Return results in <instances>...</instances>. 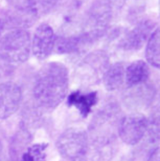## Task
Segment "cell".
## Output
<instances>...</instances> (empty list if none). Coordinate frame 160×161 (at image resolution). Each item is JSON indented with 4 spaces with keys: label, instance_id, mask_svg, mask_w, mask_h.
Returning a JSON list of instances; mask_svg holds the SVG:
<instances>
[{
    "label": "cell",
    "instance_id": "obj_19",
    "mask_svg": "<svg viewBox=\"0 0 160 161\" xmlns=\"http://www.w3.org/2000/svg\"><path fill=\"white\" fill-rule=\"evenodd\" d=\"M67 161H86L82 159V158H78V159H66Z\"/></svg>",
    "mask_w": 160,
    "mask_h": 161
},
{
    "label": "cell",
    "instance_id": "obj_8",
    "mask_svg": "<svg viewBox=\"0 0 160 161\" xmlns=\"http://www.w3.org/2000/svg\"><path fill=\"white\" fill-rule=\"evenodd\" d=\"M56 35L53 28L48 23L39 25L31 38V52L38 60L48 58L54 51Z\"/></svg>",
    "mask_w": 160,
    "mask_h": 161
},
{
    "label": "cell",
    "instance_id": "obj_20",
    "mask_svg": "<svg viewBox=\"0 0 160 161\" xmlns=\"http://www.w3.org/2000/svg\"><path fill=\"white\" fill-rule=\"evenodd\" d=\"M1 151H2V144H1V142L0 141V156H1Z\"/></svg>",
    "mask_w": 160,
    "mask_h": 161
},
{
    "label": "cell",
    "instance_id": "obj_1",
    "mask_svg": "<svg viewBox=\"0 0 160 161\" xmlns=\"http://www.w3.org/2000/svg\"><path fill=\"white\" fill-rule=\"evenodd\" d=\"M69 72L63 64L51 62L38 71L33 86L38 105L45 110L57 107L65 98L69 86Z\"/></svg>",
    "mask_w": 160,
    "mask_h": 161
},
{
    "label": "cell",
    "instance_id": "obj_13",
    "mask_svg": "<svg viewBox=\"0 0 160 161\" xmlns=\"http://www.w3.org/2000/svg\"><path fill=\"white\" fill-rule=\"evenodd\" d=\"M125 98L128 103L132 104H147L155 96V91L148 81L136 86L127 87Z\"/></svg>",
    "mask_w": 160,
    "mask_h": 161
},
{
    "label": "cell",
    "instance_id": "obj_6",
    "mask_svg": "<svg viewBox=\"0 0 160 161\" xmlns=\"http://www.w3.org/2000/svg\"><path fill=\"white\" fill-rule=\"evenodd\" d=\"M157 21L150 18H143L130 30L124 33L119 47L126 52H136L147 43L153 31L157 28Z\"/></svg>",
    "mask_w": 160,
    "mask_h": 161
},
{
    "label": "cell",
    "instance_id": "obj_15",
    "mask_svg": "<svg viewBox=\"0 0 160 161\" xmlns=\"http://www.w3.org/2000/svg\"><path fill=\"white\" fill-rule=\"evenodd\" d=\"M48 144L38 143L29 147L23 154L21 161H46V149Z\"/></svg>",
    "mask_w": 160,
    "mask_h": 161
},
{
    "label": "cell",
    "instance_id": "obj_4",
    "mask_svg": "<svg viewBox=\"0 0 160 161\" xmlns=\"http://www.w3.org/2000/svg\"><path fill=\"white\" fill-rule=\"evenodd\" d=\"M88 137L86 132L80 128L73 127L66 130L56 142L60 154L65 159L82 158L88 150Z\"/></svg>",
    "mask_w": 160,
    "mask_h": 161
},
{
    "label": "cell",
    "instance_id": "obj_5",
    "mask_svg": "<svg viewBox=\"0 0 160 161\" xmlns=\"http://www.w3.org/2000/svg\"><path fill=\"white\" fill-rule=\"evenodd\" d=\"M109 58L103 50H95L88 54L80 63L77 68V75L85 83L94 84L103 79V76L109 66Z\"/></svg>",
    "mask_w": 160,
    "mask_h": 161
},
{
    "label": "cell",
    "instance_id": "obj_12",
    "mask_svg": "<svg viewBox=\"0 0 160 161\" xmlns=\"http://www.w3.org/2000/svg\"><path fill=\"white\" fill-rule=\"evenodd\" d=\"M125 68L122 62L109 65L102 79L104 88L110 92L118 90L125 82Z\"/></svg>",
    "mask_w": 160,
    "mask_h": 161
},
{
    "label": "cell",
    "instance_id": "obj_17",
    "mask_svg": "<svg viewBox=\"0 0 160 161\" xmlns=\"http://www.w3.org/2000/svg\"><path fill=\"white\" fill-rule=\"evenodd\" d=\"M147 161H160V148L157 147L151 151Z\"/></svg>",
    "mask_w": 160,
    "mask_h": 161
},
{
    "label": "cell",
    "instance_id": "obj_14",
    "mask_svg": "<svg viewBox=\"0 0 160 161\" xmlns=\"http://www.w3.org/2000/svg\"><path fill=\"white\" fill-rule=\"evenodd\" d=\"M145 57L148 64L155 68L160 69V31L159 26L153 31L147 42Z\"/></svg>",
    "mask_w": 160,
    "mask_h": 161
},
{
    "label": "cell",
    "instance_id": "obj_7",
    "mask_svg": "<svg viewBox=\"0 0 160 161\" xmlns=\"http://www.w3.org/2000/svg\"><path fill=\"white\" fill-rule=\"evenodd\" d=\"M148 120L141 114L135 113L124 117L119 122L118 132L121 141L130 146L139 143L145 135Z\"/></svg>",
    "mask_w": 160,
    "mask_h": 161
},
{
    "label": "cell",
    "instance_id": "obj_21",
    "mask_svg": "<svg viewBox=\"0 0 160 161\" xmlns=\"http://www.w3.org/2000/svg\"><path fill=\"white\" fill-rule=\"evenodd\" d=\"M0 161H2V160H1V159H0Z\"/></svg>",
    "mask_w": 160,
    "mask_h": 161
},
{
    "label": "cell",
    "instance_id": "obj_16",
    "mask_svg": "<svg viewBox=\"0 0 160 161\" xmlns=\"http://www.w3.org/2000/svg\"><path fill=\"white\" fill-rule=\"evenodd\" d=\"M41 14L50 12L55 8L60 0H35Z\"/></svg>",
    "mask_w": 160,
    "mask_h": 161
},
{
    "label": "cell",
    "instance_id": "obj_11",
    "mask_svg": "<svg viewBox=\"0 0 160 161\" xmlns=\"http://www.w3.org/2000/svg\"><path fill=\"white\" fill-rule=\"evenodd\" d=\"M150 76L148 64L143 60H138L131 63L125 69V81L127 87H131L147 82Z\"/></svg>",
    "mask_w": 160,
    "mask_h": 161
},
{
    "label": "cell",
    "instance_id": "obj_3",
    "mask_svg": "<svg viewBox=\"0 0 160 161\" xmlns=\"http://www.w3.org/2000/svg\"><path fill=\"white\" fill-rule=\"evenodd\" d=\"M41 13L35 0H7L5 26L10 29L26 30L38 20Z\"/></svg>",
    "mask_w": 160,
    "mask_h": 161
},
{
    "label": "cell",
    "instance_id": "obj_18",
    "mask_svg": "<svg viewBox=\"0 0 160 161\" xmlns=\"http://www.w3.org/2000/svg\"><path fill=\"white\" fill-rule=\"evenodd\" d=\"M126 1V0H108L113 9H115V8H120L125 4Z\"/></svg>",
    "mask_w": 160,
    "mask_h": 161
},
{
    "label": "cell",
    "instance_id": "obj_2",
    "mask_svg": "<svg viewBox=\"0 0 160 161\" xmlns=\"http://www.w3.org/2000/svg\"><path fill=\"white\" fill-rule=\"evenodd\" d=\"M31 52V36L24 29H10L0 38V58L10 65L26 62Z\"/></svg>",
    "mask_w": 160,
    "mask_h": 161
},
{
    "label": "cell",
    "instance_id": "obj_22",
    "mask_svg": "<svg viewBox=\"0 0 160 161\" xmlns=\"http://www.w3.org/2000/svg\"><path fill=\"white\" fill-rule=\"evenodd\" d=\"M80 1H81V0H80Z\"/></svg>",
    "mask_w": 160,
    "mask_h": 161
},
{
    "label": "cell",
    "instance_id": "obj_10",
    "mask_svg": "<svg viewBox=\"0 0 160 161\" xmlns=\"http://www.w3.org/2000/svg\"><path fill=\"white\" fill-rule=\"evenodd\" d=\"M98 100L97 92H81L80 90L72 92L67 99V103L70 107H75L80 112V115L86 118L96 105Z\"/></svg>",
    "mask_w": 160,
    "mask_h": 161
},
{
    "label": "cell",
    "instance_id": "obj_9",
    "mask_svg": "<svg viewBox=\"0 0 160 161\" xmlns=\"http://www.w3.org/2000/svg\"><path fill=\"white\" fill-rule=\"evenodd\" d=\"M22 100L21 88L15 83H0V119L14 114L19 107Z\"/></svg>",
    "mask_w": 160,
    "mask_h": 161
}]
</instances>
